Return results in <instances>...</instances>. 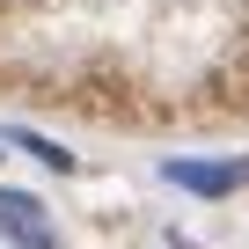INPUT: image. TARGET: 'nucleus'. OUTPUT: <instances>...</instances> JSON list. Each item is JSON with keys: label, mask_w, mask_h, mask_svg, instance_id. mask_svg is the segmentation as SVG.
I'll use <instances>...</instances> for the list:
<instances>
[{"label": "nucleus", "mask_w": 249, "mask_h": 249, "mask_svg": "<svg viewBox=\"0 0 249 249\" xmlns=\"http://www.w3.org/2000/svg\"><path fill=\"white\" fill-rule=\"evenodd\" d=\"M22 147H30V154H37V161H52V169H66V161H73V154H66V147H52V140H37V132H22Z\"/></svg>", "instance_id": "nucleus-3"}, {"label": "nucleus", "mask_w": 249, "mask_h": 249, "mask_svg": "<svg viewBox=\"0 0 249 249\" xmlns=\"http://www.w3.org/2000/svg\"><path fill=\"white\" fill-rule=\"evenodd\" d=\"M161 176L198 191V198H227V191L249 183V154H234V161H161Z\"/></svg>", "instance_id": "nucleus-2"}, {"label": "nucleus", "mask_w": 249, "mask_h": 249, "mask_svg": "<svg viewBox=\"0 0 249 249\" xmlns=\"http://www.w3.org/2000/svg\"><path fill=\"white\" fill-rule=\"evenodd\" d=\"M0 242L8 249H59V227H52V213H44L37 191L0 183Z\"/></svg>", "instance_id": "nucleus-1"}]
</instances>
